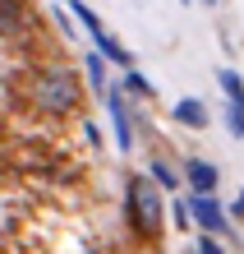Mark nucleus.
Returning <instances> with one entry per match:
<instances>
[{
  "mask_svg": "<svg viewBox=\"0 0 244 254\" xmlns=\"http://www.w3.org/2000/svg\"><path fill=\"white\" fill-rule=\"evenodd\" d=\"M235 213H240V217H244V190H240V199H235Z\"/></svg>",
  "mask_w": 244,
  "mask_h": 254,
  "instance_id": "15",
  "label": "nucleus"
},
{
  "mask_svg": "<svg viewBox=\"0 0 244 254\" xmlns=\"http://www.w3.org/2000/svg\"><path fill=\"white\" fill-rule=\"evenodd\" d=\"M129 222H134L139 236H147V241L161 236V194H157L152 181H143V176L129 181Z\"/></svg>",
  "mask_w": 244,
  "mask_h": 254,
  "instance_id": "2",
  "label": "nucleus"
},
{
  "mask_svg": "<svg viewBox=\"0 0 244 254\" xmlns=\"http://www.w3.org/2000/svg\"><path fill=\"white\" fill-rule=\"evenodd\" d=\"M189 213H194V222H198L207 236H221V231H226V213H221V203L212 199V194H194Z\"/></svg>",
  "mask_w": 244,
  "mask_h": 254,
  "instance_id": "4",
  "label": "nucleus"
},
{
  "mask_svg": "<svg viewBox=\"0 0 244 254\" xmlns=\"http://www.w3.org/2000/svg\"><path fill=\"white\" fill-rule=\"evenodd\" d=\"M152 176H157V185H166V190L175 185V171H171V167H152Z\"/></svg>",
  "mask_w": 244,
  "mask_h": 254,
  "instance_id": "13",
  "label": "nucleus"
},
{
  "mask_svg": "<svg viewBox=\"0 0 244 254\" xmlns=\"http://www.w3.org/2000/svg\"><path fill=\"white\" fill-rule=\"evenodd\" d=\"M106 111H111V121H115V143H120V153H129L134 148V125H129V111H125V93L120 88H106Z\"/></svg>",
  "mask_w": 244,
  "mask_h": 254,
  "instance_id": "3",
  "label": "nucleus"
},
{
  "mask_svg": "<svg viewBox=\"0 0 244 254\" xmlns=\"http://www.w3.org/2000/svg\"><path fill=\"white\" fill-rule=\"evenodd\" d=\"M217 79H221V88H226V97H231V107H244V79H240V74H235V69H221Z\"/></svg>",
  "mask_w": 244,
  "mask_h": 254,
  "instance_id": "9",
  "label": "nucleus"
},
{
  "mask_svg": "<svg viewBox=\"0 0 244 254\" xmlns=\"http://www.w3.org/2000/svg\"><path fill=\"white\" fill-rule=\"evenodd\" d=\"M33 102H37L42 111H51V116L74 111V107H79V83H74V74L60 69V65L42 69L37 79H33Z\"/></svg>",
  "mask_w": 244,
  "mask_h": 254,
  "instance_id": "1",
  "label": "nucleus"
},
{
  "mask_svg": "<svg viewBox=\"0 0 244 254\" xmlns=\"http://www.w3.org/2000/svg\"><path fill=\"white\" fill-rule=\"evenodd\" d=\"M175 121H180V125H194V129H203V125H207V111H203V102H194V97H180V102H175Z\"/></svg>",
  "mask_w": 244,
  "mask_h": 254,
  "instance_id": "7",
  "label": "nucleus"
},
{
  "mask_svg": "<svg viewBox=\"0 0 244 254\" xmlns=\"http://www.w3.org/2000/svg\"><path fill=\"white\" fill-rule=\"evenodd\" d=\"M185 176H189L194 194H212V190H217V181H221V171L212 167V162H189V167H185Z\"/></svg>",
  "mask_w": 244,
  "mask_h": 254,
  "instance_id": "5",
  "label": "nucleus"
},
{
  "mask_svg": "<svg viewBox=\"0 0 244 254\" xmlns=\"http://www.w3.org/2000/svg\"><path fill=\"white\" fill-rule=\"evenodd\" d=\"M23 0H0V33H14V28L23 23Z\"/></svg>",
  "mask_w": 244,
  "mask_h": 254,
  "instance_id": "8",
  "label": "nucleus"
},
{
  "mask_svg": "<svg viewBox=\"0 0 244 254\" xmlns=\"http://www.w3.org/2000/svg\"><path fill=\"white\" fill-rule=\"evenodd\" d=\"M198 254H226V250L217 245V236H203V241H198Z\"/></svg>",
  "mask_w": 244,
  "mask_h": 254,
  "instance_id": "14",
  "label": "nucleus"
},
{
  "mask_svg": "<svg viewBox=\"0 0 244 254\" xmlns=\"http://www.w3.org/2000/svg\"><path fill=\"white\" fill-rule=\"evenodd\" d=\"M125 88H129V93H139V97H152V83L143 79V74H134V69L125 74Z\"/></svg>",
  "mask_w": 244,
  "mask_h": 254,
  "instance_id": "11",
  "label": "nucleus"
},
{
  "mask_svg": "<svg viewBox=\"0 0 244 254\" xmlns=\"http://www.w3.org/2000/svg\"><path fill=\"white\" fill-rule=\"evenodd\" d=\"M101 61H106L101 51H97V56H88V79H93V88H97V97H106V69H101Z\"/></svg>",
  "mask_w": 244,
  "mask_h": 254,
  "instance_id": "10",
  "label": "nucleus"
},
{
  "mask_svg": "<svg viewBox=\"0 0 244 254\" xmlns=\"http://www.w3.org/2000/svg\"><path fill=\"white\" fill-rule=\"evenodd\" d=\"M93 42H97V51H101V56H106V61H115V65H120V69H134V56H129V51H125V47H120V42H115V37H111V33H97V37H93Z\"/></svg>",
  "mask_w": 244,
  "mask_h": 254,
  "instance_id": "6",
  "label": "nucleus"
},
{
  "mask_svg": "<svg viewBox=\"0 0 244 254\" xmlns=\"http://www.w3.org/2000/svg\"><path fill=\"white\" fill-rule=\"evenodd\" d=\"M226 121H231V129L244 139V107H231V111H226Z\"/></svg>",
  "mask_w": 244,
  "mask_h": 254,
  "instance_id": "12",
  "label": "nucleus"
}]
</instances>
